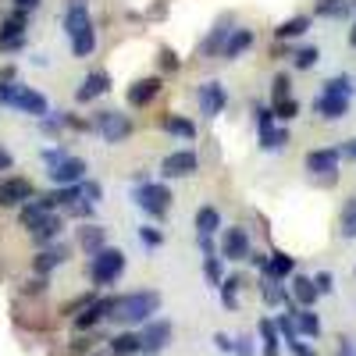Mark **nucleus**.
Returning a JSON list of instances; mask_svg holds the SVG:
<instances>
[{"label": "nucleus", "mask_w": 356, "mask_h": 356, "mask_svg": "<svg viewBox=\"0 0 356 356\" xmlns=\"http://www.w3.org/2000/svg\"><path fill=\"white\" fill-rule=\"evenodd\" d=\"M161 310V292L157 289H139L129 296H118L114 303V321L122 324H143V321H154V314Z\"/></svg>", "instance_id": "f257e3e1"}, {"label": "nucleus", "mask_w": 356, "mask_h": 356, "mask_svg": "<svg viewBox=\"0 0 356 356\" xmlns=\"http://www.w3.org/2000/svg\"><path fill=\"white\" fill-rule=\"evenodd\" d=\"M0 104H8L15 111H25V114H33V118H43L50 114V104L43 93H36L33 86H22V82H4L0 86Z\"/></svg>", "instance_id": "f03ea898"}, {"label": "nucleus", "mask_w": 356, "mask_h": 356, "mask_svg": "<svg viewBox=\"0 0 356 356\" xmlns=\"http://www.w3.org/2000/svg\"><path fill=\"white\" fill-rule=\"evenodd\" d=\"M122 275H125V253L122 250L104 246L100 253L89 257V278H93V285H114Z\"/></svg>", "instance_id": "7ed1b4c3"}, {"label": "nucleus", "mask_w": 356, "mask_h": 356, "mask_svg": "<svg viewBox=\"0 0 356 356\" xmlns=\"http://www.w3.org/2000/svg\"><path fill=\"white\" fill-rule=\"evenodd\" d=\"M132 196H136V203H139L154 221H161V218L168 214V207H171V189H168L164 182H143V186H136Z\"/></svg>", "instance_id": "20e7f679"}, {"label": "nucleus", "mask_w": 356, "mask_h": 356, "mask_svg": "<svg viewBox=\"0 0 356 356\" xmlns=\"http://www.w3.org/2000/svg\"><path fill=\"white\" fill-rule=\"evenodd\" d=\"M93 129H97L107 143H122V139L132 136V118L122 114V111H100L97 122H93Z\"/></svg>", "instance_id": "39448f33"}, {"label": "nucleus", "mask_w": 356, "mask_h": 356, "mask_svg": "<svg viewBox=\"0 0 356 356\" xmlns=\"http://www.w3.org/2000/svg\"><path fill=\"white\" fill-rule=\"evenodd\" d=\"M339 150L335 146H321V150H310L307 154V171L314 175V178H321L324 175V186H332L335 178H339Z\"/></svg>", "instance_id": "423d86ee"}, {"label": "nucleus", "mask_w": 356, "mask_h": 356, "mask_svg": "<svg viewBox=\"0 0 356 356\" xmlns=\"http://www.w3.org/2000/svg\"><path fill=\"white\" fill-rule=\"evenodd\" d=\"M168 342H171V321H164V317L146 321V328L139 332V349L146 356H157L168 349Z\"/></svg>", "instance_id": "0eeeda50"}, {"label": "nucleus", "mask_w": 356, "mask_h": 356, "mask_svg": "<svg viewBox=\"0 0 356 356\" xmlns=\"http://www.w3.org/2000/svg\"><path fill=\"white\" fill-rule=\"evenodd\" d=\"M25 25H29L25 11H11L4 18V25H0V54H11V50L25 47Z\"/></svg>", "instance_id": "6e6552de"}, {"label": "nucleus", "mask_w": 356, "mask_h": 356, "mask_svg": "<svg viewBox=\"0 0 356 356\" xmlns=\"http://www.w3.org/2000/svg\"><path fill=\"white\" fill-rule=\"evenodd\" d=\"M33 196H36V189H33V182H29V178L11 175V178H4V182H0V207H25Z\"/></svg>", "instance_id": "1a4fd4ad"}, {"label": "nucleus", "mask_w": 356, "mask_h": 356, "mask_svg": "<svg viewBox=\"0 0 356 356\" xmlns=\"http://www.w3.org/2000/svg\"><path fill=\"white\" fill-rule=\"evenodd\" d=\"M196 171H200V157H196L193 150H175V154H168L164 164H161V175H164V178H189V175H196Z\"/></svg>", "instance_id": "9d476101"}, {"label": "nucleus", "mask_w": 356, "mask_h": 356, "mask_svg": "<svg viewBox=\"0 0 356 356\" xmlns=\"http://www.w3.org/2000/svg\"><path fill=\"white\" fill-rule=\"evenodd\" d=\"M47 175H50V182L57 189H61V186H82L86 182V161L82 157H68V161H61L57 168H50Z\"/></svg>", "instance_id": "9b49d317"}, {"label": "nucleus", "mask_w": 356, "mask_h": 356, "mask_svg": "<svg viewBox=\"0 0 356 356\" xmlns=\"http://www.w3.org/2000/svg\"><path fill=\"white\" fill-rule=\"evenodd\" d=\"M114 303H118V296H107V300H97L93 307H86L79 317H75V332L82 335V332H93L100 321H107L111 314H114Z\"/></svg>", "instance_id": "f8f14e48"}, {"label": "nucleus", "mask_w": 356, "mask_h": 356, "mask_svg": "<svg viewBox=\"0 0 356 356\" xmlns=\"http://www.w3.org/2000/svg\"><path fill=\"white\" fill-rule=\"evenodd\" d=\"M250 235L246 228H228L225 239H221V257L225 260H250Z\"/></svg>", "instance_id": "ddd939ff"}, {"label": "nucleus", "mask_w": 356, "mask_h": 356, "mask_svg": "<svg viewBox=\"0 0 356 356\" xmlns=\"http://www.w3.org/2000/svg\"><path fill=\"white\" fill-rule=\"evenodd\" d=\"M225 104H228V93H225L221 82H203L200 86V111L207 118H218L225 111Z\"/></svg>", "instance_id": "4468645a"}, {"label": "nucleus", "mask_w": 356, "mask_h": 356, "mask_svg": "<svg viewBox=\"0 0 356 356\" xmlns=\"http://www.w3.org/2000/svg\"><path fill=\"white\" fill-rule=\"evenodd\" d=\"M161 89H164V79H161V75H150V79H139V82H132L125 97H129V104H132V107H146L150 100H157Z\"/></svg>", "instance_id": "2eb2a0df"}, {"label": "nucleus", "mask_w": 356, "mask_h": 356, "mask_svg": "<svg viewBox=\"0 0 356 356\" xmlns=\"http://www.w3.org/2000/svg\"><path fill=\"white\" fill-rule=\"evenodd\" d=\"M107 89H111V75L97 68V72H89V75L82 79V86L75 89V100H79V104H89V100H97V97H104Z\"/></svg>", "instance_id": "dca6fc26"}, {"label": "nucleus", "mask_w": 356, "mask_h": 356, "mask_svg": "<svg viewBox=\"0 0 356 356\" xmlns=\"http://www.w3.org/2000/svg\"><path fill=\"white\" fill-rule=\"evenodd\" d=\"M65 260H68V246H61V243H57V246H47V250H40V253L33 257V271H36L40 278H47L54 267H61Z\"/></svg>", "instance_id": "f3484780"}, {"label": "nucleus", "mask_w": 356, "mask_h": 356, "mask_svg": "<svg viewBox=\"0 0 356 356\" xmlns=\"http://www.w3.org/2000/svg\"><path fill=\"white\" fill-rule=\"evenodd\" d=\"M47 214H54V203L47 200V196H36V200H29L25 207H22V214H18V221H22V228H29L33 232Z\"/></svg>", "instance_id": "a211bd4d"}, {"label": "nucleus", "mask_w": 356, "mask_h": 356, "mask_svg": "<svg viewBox=\"0 0 356 356\" xmlns=\"http://www.w3.org/2000/svg\"><path fill=\"white\" fill-rule=\"evenodd\" d=\"M289 317L296 321L300 335H307V339H321V317L314 314V307H289Z\"/></svg>", "instance_id": "6ab92c4d"}, {"label": "nucleus", "mask_w": 356, "mask_h": 356, "mask_svg": "<svg viewBox=\"0 0 356 356\" xmlns=\"http://www.w3.org/2000/svg\"><path fill=\"white\" fill-rule=\"evenodd\" d=\"M314 111L324 118V122H339V118L349 111V97H328V93H317Z\"/></svg>", "instance_id": "aec40b11"}, {"label": "nucleus", "mask_w": 356, "mask_h": 356, "mask_svg": "<svg viewBox=\"0 0 356 356\" xmlns=\"http://www.w3.org/2000/svg\"><path fill=\"white\" fill-rule=\"evenodd\" d=\"M228 36H232V18H221V22L211 29V36H207V40L200 43V54H203V57L221 54V50H225V43H228Z\"/></svg>", "instance_id": "412c9836"}, {"label": "nucleus", "mask_w": 356, "mask_h": 356, "mask_svg": "<svg viewBox=\"0 0 356 356\" xmlns=\"http://www.w3.org/2000/svg\"><path fill=\"white\" fill-rule=\"evenodd\" d=\"M257 335H260V349H264V356H278V353H282V335H278V324H275L271 317H260Z\"/></svg>", "instance_id": "4be33fe9"}, {"label": "nucleus", "mask_w": 356, "mask_h": 356, "mask_svg": "<svg viewBox=\"0 0 356 356\" xmlns=\"http://www.w3.org/2000/svg\"><path fill=\"white\" fill-rule=\"evenodd\" d=\"M317 285H314V278H307V275H292V300H296V307H314L317 303Z\"/></svg>", "instance_id": "5701e85b"}, {"label": "nucleus", "mask_w": 356, "mask_h": 356, "mask_svg": "<svg viewBox=\"0 0 356 356\" xmlns=\"http://www.w3.org/2000/svg\"><path fill=\"white\" fill-rule=\"evenodd\" d=\"M264 275H267V278L285 282L289 275H296V257H289V253L275 250V253H271V260H267V271H264Z\"/></svg>", "instance_id": "b1692460"}, {"label": "nucleus", "mask_w": 356, "mask_h": 356, "mask_svg": "<svg viewBox=\"0 0 356 356\" xmlns=\"http://www.w3.org/2000/svg\"><path fill=\"white\" fill-rule=\"evenodd\" d=\"M307 29H310V15H292V18H285V22L275 29V40H278V43L296 40V36H303Z\"/></svg>", "instance_id": "393cba45"}, {"label": "nucleus", "mask_w": 356, "mask_h": 356, "mask_svg": "<svg viewBox=\"0 0 356 356\" xmlns=\"http://www.w3.org/2000/svg\"><path fill=\"white\" fill-rule=\"evenodd\" d=\"M104 239H107V232H104L100 225H82V228H79V246H82L89 257L104 250Z\"/></svg>", "instance_id": "a878e982"}, {"label": "nucleus", "mask_w": 356, "mask_h": 356, "mask_svg": "<svg viewBox=\"0 0 356 356\" xmlns=\"http://www.w3.org/2000/svg\"><path fill=\"white\" fill-rule=\"evenodd\" d=\"M61 228H65V221L57 218V214H47L36 228H33V239H36V246H47L50 239H57L61 235Z\"/></svg>", "instance_id": "bb28decb"}, {"label": "nucleus", "mask_w": 356, "mask_h": 356, "mask_svg": "<svg viewBox=\"0 0 356 356\" xmlns=\"http://www.w3.org/2000/svg\"><path fill=\"white\" fill-rule=\"evenodd\" d=\"M107 349H111L114 356H136V353H143L136 332H118L114 339H107Z\"/></svg>", "instance_id": "cd10ccee"}, {"label": "nucleus", "mask_w": 356, "mask_h": 356, "mask_svg": "<svg viewBox=\"0 0 356 356\" xmlns=\"http://www.w3.org/2000/svg\"><path fill=\"white\" fill-rule=\"evenodd\" d=\"M260 296H264V303L267 307H275V303H292V296H285V289H282V282L278 278H267V275H260Z\"/></svg>", "instance_id": "c85d7f7f"}, {"label": "nucleus", "mask_w": 356, "mask_h": 356, "mask_svg": "<svg viewBox=\"0 0 356 356\" xmlns=\"http://www.w3.org/2000/svg\"><path fill=\"white\" fill-rule=\"evenodd\" d=\"M221 228V211L218 207H211V203H203L200 211H196V232L200 235H214Z\"/></svg>", "instance_id": "c756f323"}, {"label": "nucleus", "mask_w": 356, "mask_h": 356, "mask_svg": "<svg viewBox=\"0 0 356 356\" xmlns=\"http://www.w3.org/2000/svg\"><path fill=\"white\" fill-rule=\"evenodd\" d=\"M250 47H253V33H250V29H232V36H228L221 57H239V54H246Z\"/></svg>", "instance_id": "7c9ffc66"}, {"label": "nucleus", "mask_w": 356, "mask_h": 356, "mask_svg": "<svg viewBox=\"0 0 356 356\" xmlns=\"http://www.w3.org/2000/svg\"><path fill=\"white\" fill-rule=\"evenodd\" d=\"M243 285H246L243 275H228V278L221 282V303H225V310L239 307V289H243Z\"/></svg>", "instance_id": "2f4dec72"}, {"label": "nucleus", "mask_w": 356, "mask_h": 356, "mask_svg": "<svg viewBox=\"0 0 356 356\" xmlns=\"http://www.w3.org/2000/svg\"><path fill=\"white\" fill-rule=\"evenodd\" d=\"M339 232L342 239H356V196H349L342 203V214H339Z\"/></svg>", "instance_id": "473e14b6"}, {"label": "nucleus", "mask_w": 356, "mask_h": 356, "mask_svg": "<svg viewBox=\"0 0 356 356\" xmlns=\"http://www.w3.org/2000/svg\"><path fill=\"white\" fill-rule=\"evenodd\" d=\"M285 143H289V129H267V132H260V150H267V154H278Z\"/></svg>", "instance_id": "72a5a7b5"}, {"label": "nucleus", "mask_w": 356, "mask_h": 356, "mask_svg": "<svg viewBox=\"0 0 356 356\" xmlns=\"http://www.w3.org/2000/svg\"><path fill=\"white\" fill-rule=\"evenodd\" d=\"M164 129L175 132V136H182V139H193L196 136V125L189 122V118H182V114H168L164 118Z\"/></svg>", "instance_id": "f704fd0d"}, {"label": "nucleus", "mask_w": 356, "mask_h": 356, "mask_svg": "<svg viewBox=\"0 0 356 356\" xmlns=\"http://www.w3.org/2000/svg\"><path fill=\"white\" fill-rule=\"evenodd\" d=\"M317 57H321L317 47H300V50H292V65L300 68V72H307V68L317 65Z\"/></svg>", "instance_id": "c9c22d12"}, {"label": "nucleus", "mask_w": 356, "mask_h": 356, "mask_svg": "<svg viewBox=\"0 0 356 356\" xmlns=\"http://www.w3.org/2000/svg\"><path fill=\"white\" fill-rule=\"evenodd\" d=\"M321 93H328V97H353V82H349V75H335V79L324 82Z\"/></svg>", "instance_id": "e433bc0d"}, {"label": "nucleus", "mask_w": 356, "mask_h": 356, "mask_svg": "<svg viewBox=\"0 0 356 356\" xmlns=\"http://www.w3.org/2000/svg\"><path fill=\"white\" fill-rule=\"evenodd\" d=\"M97 50V29H89V33H82L79 40H72V54L75 57H89Z\"/></svg>", "instance_id": "4c0bfd02"}, {"label": "nucleus", "mask_w": 356, "mask_h": 356, "mask_svg": "<svg viewBox=\"0 0 356 356\" xmlns=\"http://www.w3.org/2000/svg\"><path fill=\"white\" fill-rule=\"evenodd\" d=\"M203 278L221 289V282H225V275H221V257H203Z\"/></svg>", "instance_id": "58836bf2"}, {"label": "nucleus", "mask_w": 356, "mask_h": 356, "mask_svg": "<svg viewBox=\"0 0 356 356\" xmlns=\"http://www.w3.org/2000/svg\"><path fill=\"white\" fill-rule=\"evenodd\" d=\"M275 324H278V335H282V342H285V346L300 342V328H296V321H292L289 314H285V317H278Z\"/></svg>", "instance_id": "ea45409f"}, {"label": "nucleus", "mask_w": 356, "mask_h": 356, "mask_svg": "<svg viewBox=\"0 0 356 356\" xmlns=\"http://www.w3.org/2000/svg\"><path fill=\"white\" fill-rule=\"evenodd\" d=\"M253 114H257V129H260V132L275 129V118H278V114H275V107H264V104H257V107H253Z\"/></svg>", "instance_id": "a19ab883"}, {"label": "nucleus", "mask_w": 356, "mask_h": 356, "mask_svg": "<svg viewBox=\"0 0 356 356\" xmlns=\"http://www.w3.org/2000/svg\"><path fill=\"white\" fill-rule=\"evenodd\" d=\"M139 243H143L146 250H157V246L164 243V232H161V228H150V225H146V228H139Z\"/></svg>", "instance_id": "79ce46f5"}, {"label": "nucleus", "mask_w": 356, "mask_h": 356, "mask_svg": "<svg viewBox=\"0 0 356 356\" xmlns=\"http://www.w3.org/2000/svg\"><path fill=\"white\" fill-rule=\"evenodd\" d=\"M317 15H349V0H317Z\"/></svg>", "instance_id": "37998d69"}, {"label": "nucleus", "mask_w": 356, "mask_h": 356, "mask_svg": "<svg viewBox=\"0 0 356 356\" xmlns=\"http://www.w3.org/2000/svg\"><path fill=\"white\" fill-rule=\"evenodd\" d=\"M271 107H275V114L282 118V122H292V118H296V114H300V104H296L292 97H289V100H275Z\"/></svg>", "instance_id": "c03bdc74"}, {"label": "nucleus", "mask_w": 356, "mask_h": 356, "mask_svg": "<svg viewBox=\"0 0 356 356\" xmlns=\"http://www.w3.org/2000/svg\"><path fill=\"white\" fill-rule=\"evenodd\" d=\"M161 68L164 72H178V68H182V57H178L171 47H161Z\"/></svg>", "instance_id": "a18cd8bd"}, {"label": "nucleus", "mask_w": 356, "mask_h": 356, "mask_svg": "<svg viewBox=\"0 0 356 356\" xmlns=\"http://www.w3.org/2000/svg\"><path fill=\"white\" fill-rule=\"evenodd\" d=\"M289 86H292V79L282 72V75H275V86H271V93H275V100H289Z\"/></svg>", "instance_id": "49530a36"}, {"label": "nucleus", "mask_w": 356, "mask_h": 356, "mask_svg": "<svg viewBox=\"0 0 356 356\" xmlns=\"http://www.w3.org/2000/svg\"><path fill=\"white\" fill-rule=\"evenodd\" d=\"M314 285H317V292H321V296H328V292L335 289V278H332V271H317V275H314Z\"/></svg>", "instance_id": "de8ad7c7"}, {"label": "nucleus", "mask_w": 356, "mask_h": 356, "mask_svg": "<svg viewBox=\"0 0 356 356\" xmlns=\"http://www.w3.org/2000/svg\"><path fill=\"white\" fill-rule=\"evenodd\" d=\"M100 196H104L100 182H82V200L86 203H100Z\"/></svg>", "instance_id": "09e8293b"}, {"label": "nucleus", "mask_w": 356, "mask_h": 356, "mask_svg": "<svg viewBox=\"0 0 356 356\" xmlns=\"http://www.w3.org/2000/svg\"><path fill=\"white\" fill-rule=\"evenodd\" d=\"M253 353H257V346H253L250 335H239V339H235V356H253Z\"/></svg>", "instance_id": "8fccbe9b"}, {"label": "nucleus", "mask_w": 356, "mask_h": 356, "mask_svg": "<svg viewBox=\"0 0 356 356\" xmlns=\"http://www.w3.org/2000/svg\"><path fill=\"white\" fill-rule=\"evenodd\" d=\"M97 342H100L97 335H79V339L72 342V349H75V353H89V349H97Z\"/></svg>", "instance_id": "3c124183"}, {"label": "nucleus", "mask_w": 356, "mask_h": 356, "mask_svg": "<svg viewBox=\"0 0 356 356\" xmlns=\"http://www.w3.org/2000/svg\"><path fill=\"white\" fill-rule=\"evenodd\" d=\"M43 161H47L50 168H57V164H61V161H68V154H65V146H57V150H47V154H43Z\"/></svg>", "instance_id": "603ef678"}, {"label": "nucleus", "mask_w": 356, "mask_h": 356, "mask_svg": "<svg viewBox=\"0 0 356 356\" xmlns=\"http://www.w3.org/2000/svg\"><path fill=\"white\" fill-rule=\"evenodd\" d=\"M214 346H218L221 353H235V339H228L225 332H218V335H214Z\"/></svg>", "instance_id": "864d4df0"}, {"label": "nucleus", "mask_w": 356, "mask_h": 356, "mask_svg": "<svg viewBox=\"0 0 356 356\" xmlns=\"http://www.w3.org/2000/svg\"><path fill=\"white\" fill-rule=\"evenodd\" d=\"M339 356H356V342L349 335H339Z\"/></svg>", "instance_id": "5fc2aeb1"}, {"label": "nucleus", "mask_w": 356, "mask_h": 356, "mask_svg": "<svg viewBox=\"0 0 356 356\" xmlns=\"http://www.w3.org/2000/svg\"><path fill=\"white\" fill-rule=\"evenodd\" d=\"M25 292H29V296H43V292H47V278H33V282H25Z\"/></svg>", "instance_id": "6e6d98bb"}, {"label": "nucleus", "mask_w": 356, "mask_h": 356, "mask_svg": "<svg viewBox=\"0 0 356 356\" xmlns=\"http://www.w3.org/2000/svg\"><path fill=\"white\" fill-rule=\"evenodd\" d=\"M68 211H72L75 218H89V214H93V203H72Z\"/></svg>", "instance_id": "4d7b16f0"}, {"label": "nucleus", "mask_w": 356, "mask_h": 356, "mask_svg": "<svg viewBox=\"0 0 356 356\" xmlns=\"http://www.w3.org/2000/svg\"><path fill=\"white\" fill-rule=\"evenodd\" d=\"M289 349H292V356H317V353H314V349H310V346H307L303 339H300V342H292Z\"/></svg>", "instance_id": "13d9d810"}, {"label": "nucleus", "mask_w": 356, "mask_h": 356, "mask_svg": "<svg viewBox=\"0 0 356 356\" xmlns=\"http://www.w3.org/2000/svg\"><path fill=\"white\" fill-rule=\"evenodd\" d=\"M15 168V157L8 154V146H0V171H11Z\"/></svg>", "instance_id": "bf43d9fd"}, {"label": "nucleus", "mask_w": 356, "mask_h": 356, "mask_svg": "<svg viewBox=\"0 0 356 356\" xmlns=\"http://www.w3.org/2000/svg\"><path fill=\"white\" fill-rule=\"evenodd\" d=\"M267 260H271V253H250V264L260 267V271H267Z\"/></svg>", "instance_id": "052dcab7"}, {"label": "nucleus", "mask_w": 356, "mask_h": 356, "mask_svg": "<svg viewBox=\"0 0 356 356\" xmlns=\"http://www.w3.org/2000/svg\"><path fill=\"white\" fill-rule=\"evenodd\" d=\"M200 250H203V257H214V239L211 235H200Z\"/></svg>", "instance_id": "680f3d73"}, {"label": "nucleus", "mask_w": 356, "mask_h": 356, "mask_svg": "<svg viewBox=\"0 0 356 356\" xmlns=\"http://www.w3.org/2000/svg\"><path fill=\"white\" fill-rule=\"evenodd\" d=\"M18 4V11H33V8H40V0H15Z\"/></svg>", "instance_id": "e2e57ef3"}, {"label": "nucleus", "mask_w": 356, "mask_h": 356, "mask_svg": "<svg viewBox=\"0 0 356 356\" xmlns=\"http://www.w3.org/2000/svg\"><path fill=\"white\" fill-rule=\"evenodd\" d=\"M342 154H346L349 161H356V139H349V143L342 146Z\"/></svg>", "instance_id": "0e129e2a"}, {"label": "nucleus", "mask_w": 356, "mask_h": 356, "mask_svg": "<svg viewBox=\"0 0 356 356\" xmlns=\"http://www.w3.org/2000/svg\"><path fill=\"white\" fill-rule=\"evenodd\" d=\"M349 43H353V47H356V25H353V29H349Z\"/></svg>", "instance_id": "69168bd1"}, {"label": "nucleus", "mask_w": 356, "mask_h": 356, "mask_svg": "<svg viewBox=\"0 0 356 356\" xmlns=\"http://www.w3.org/2000/svg\"><path fill=\"white\" fill-rule=\"evenodd\" d=\"M89 356H114V353H111V349H104V353H89Z\"/></svg>", "instance_id": "338daca9"}, {"label": "nucleus", "mask_w": 356, "mask_h": 356, "mask_svg": "<svg viewBox=\"0 0 356 356\" xmlns=\"http://www.w3.org/2000/svg\"><path fill=\"white\" fill-rule=\"evenodd\" d=\"M353 11H356V0H353Z\"/></svg>", "instance_id": "774afa93"}]
</instances>
